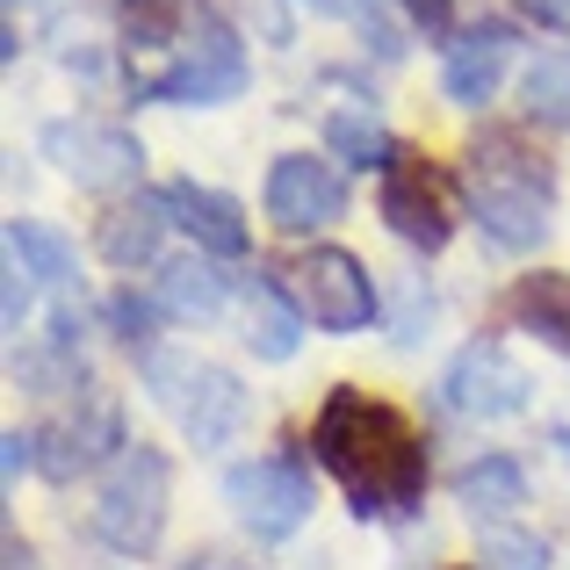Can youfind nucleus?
Here are the masks:
<instances>
[{
	"label": "nucleus",
	"instance_id": "obj_1",
	"mask_svg": "<svg viewBox=\"0 0 570 570\" xmlns=\"http://www.w3.org/2000/svg\"><path fill=\"white\" fill-rule=\"evenodd\" d=\"M311 448H318V462L347 484V499H354L362 520L412 513V505L426 499V448L404 426V412H390L383 397L333 390L318 426H311Z\"/></svg>",
	"mask_w": 570,
	"mask_h": 570
},
{
	"label": "nucleus",
	"instance_id": "obj_2",
	"mask_svg": "<svg viewBox=\"0 0 570 570\" xmlns=\"http://www.w3.org/2000/svg\"><path fill=\"white\" fill-rule=\"evenodd\" d=\"M462 181H470V217L484 224V238H499L505 253H528V246L549 238L557 181H549V167H534V153H520L513 138H476Z\"/></svg>",
	"mask_w": 570,
	"mask_h": 570
},
{
	"label": "nucleus",
	"instance_id": "obj_3",
	"mask_svg": "<svg viewBox=\"0 0 570 570\" xmlns=\"http://www.w3.org/2000/svg\"><path fill=\"white\" fill-rule=\"evenodd\" d=\"M145 390L181 419V433H188L195 448H232L238 426H246V390H238V376H232V368H217V362L145 347Z\"/></svg>",
	"mask_w": 570,
	"mask_h": 570
},
{
	"label": "nucleus",
	"instance_id": "obj_4",
	"mask_svg": "<svg viewBox=\"0 0 570 570\" xmlns=\"http://www.w3.org/2000/svg\"><path fill=\"white\" fill-rule=\"evenodd\" d=\"M167 491H174V470L159 448H116L109 476H101V499H95V534L124 557H153L159 549V528H167Z\"/></svg>",
	"mask_w": 570,
	"mask_h": 570
},
{
	"label": "nucleus",
	"instance_id": "obj_5",
	"mask_svg": "<svg viewBox=\"0 0 570 570\" xmlns=\"http://www.w3.org/2000/svg\"><path fill=\"white\" fill-rule=\"evenodd\" d=\"M253 58L238 43V29H224L217 14H195V43L174 58L159 80H145V101H174V109H217V101L246 95Z\"/></svg>",
	"mask_w": 570,
	"mask_h": 570
},
{
	"label": "nucleus",
	"instance_id": "obj_6",
	"mask_svg": "<svg viewBox=\"0 0 570 570\" xmlns=\"http://www.w3.org/2000/svg\"><path fill=\"white\" fill-rule=\"evenodd\" d=\"M224 499H232V513L246 520L261 542H289L296 528L311 520V470L289 455H261V462H232L224 470Z\"/></svg>",
	"mask_w": 570,
	"mask_h": 570
},
{
	"label": "nucleus",
	"instance_id": "obj_7",
	"mask_svg": "<svg viewBox=\"0 0 570 570\" xmlns=\"http://www.w3.org/2000/svg\"><path fill=\"white\" fill-rule=\"evenodd\" d=\"M43 159L66 174L72 188L116 195L145 174V145L124 124H95V116H72V124H43Z\"/></svg>",
	"mask_w": 570,
	"mask_h": 570
},
{
	"label": "nucleus",
	"instance_id": "obj_8",
	"mask_svg": "<svg viewBox=\"0 0 570 570\" xmlns=\"http://www.w3.org/2000/svg\"><path fill=\"white\" fill-rule=\"evenodd\" d=\"M296 296H304V318L318 325V333H362V325L376 318V282L340 246H318L296 267Z\"/></svg>",
	"mask_w": 570,
	"mask_h": 570
},
{
	"label": "nucleus",
	"instance_id": "obj_9",
	"mask_svg": "<svg viewBox=\"0 0 570 570\" xmlns=\"http://www.w3.org/2000/svg\"><path fill=\"white\" fill-rule=\"evenodd\" d=\"M267 217L282 232H318V224L347 217V181H340L333 159H311V153H282L267 167V188H261Z\"/></svg>",
	"mask_w": 570,
	"mask_h": 570
},
{
	"label": "nucleus",
	"instance_id": "obj_10",
	"mask_svg": "<svg viewBox=\"0 0 570 570\" xmlns=\"http://www.w3.org/2000/svg\"><path fill=\"white\" fill-rule=\"evenodd\" d=\"M441 390H448V404H455L462 419H513V412H528V368H520L499 340H470V347L448 362Z\"/></svg>",
	"mask_w": 570,
	"mask_h": 570
},
{
	"label": "nucleus",
	"instance_id": "obj_11",
	"mask_svg": "<svg viewBox=\"0 0 570 570\" xmlns=\"http://www.w3.org/2000/svg\"><path fill=\"white\" fill-rule=\"evenodd\" d=\"M376 209H383L390 232H397L404 246H419V253H441L448 232H455V217H448V203H441V188H433V174L419 167L412 153H397V167L376 181Z\"/></svg>",
	"mask_w": 570,
	"mask_h": 570
},
{
	"label": "nucleus",
	"instance_id": "obj_12",
	"mask_svg": "<svg viewBox=\"0 0 570 570\" xmlns=\"http://www.w3.org/2000/svg\"><path fill=\"white\" fill-rule=\"evenodd\" d=\"M37 441L51 448V455H43V476H80V470H95L109 448H130L124 441V412H116L109 397H95V390H87L80 412H66L58 426H37Z\"/></svg>",
	"mask_w": 570,
	"mask_h": 570
},
{
	"label": "nucleus",
	"instance_id": "obj_13",
	"mask_svg": "<svg viewBox=\"0 0 570 570\" xmlns=\"http://www.w3.org/2000/svg\"><path fill=\"white\" fill-rule=\"evenodd\" d=\"M505 58H513V29L491 22V29H470L462 43H448V66H441V95L455 109H484L505 80Z\"/></svg>",
	"mask_w": 570,
	"mask_h": 570
},
{
	"label": "nucleus",
	"instance_id": "obj_14",
	"mask_svg": "<svg viewBox=\"0 0 570 570\" xmlns=\"http://www.w3.org/2000/svg\"><path fill=\"white\" fill-rule=\"evenodd\" d=\"M167 209H174V224L195 238L203 253H217V261H238V253L253 246V232H246V209L232 203V195H217V188H195V181H174L167 188Z\"/></svg>",
	"mask_w": 570,
	"mask_h": 570
},
{
	"label": "nucleus",
	"instance_id": "obj_15",
	"mask_svg": "<svg viewBox=\"0 0 570 570\" xmlns=\"http://www.w3.org/2000/svg\"><path fill=\"white\" fill-rule=\"evenodd\" d=\"M167 224H174L167 188L138 195V203H124V209H109V217H101V261H109V267H153Z\"/></svg>",
	"mask_w": 570,
	"mask_h": 570
},
{
	"label": "nucleus",
	"instance_id": "obj_16",
	"mask_svg": "<svg viewBox=\"0 0 570 570\" xmlns=\"http://www.w3.org/2000/svg\"><path fill=\"white\" fill-rule=\"evenodd\" d=\"M513 318L570 362V275H549V267L542 275H520L513 282Z\"/></svg>",
	"mask_w": 570,
	"mask_h": 570
},
{
	"label": "nucleus",
	"instance_id": "obj_17",
	"mask_svg": "<svg viewBox=\"0 0 570 570\" xmlns=\"http://www.w3.org/2000/svg\"><path fill=\"white\" fill-rule=\"evenodd\" d=\"M246 340H253L261 362H289L296 340H304V311H296L267 275H253V289H246Z\"/></svg>",
	"mask_w": 570,
	"mask_h": 570
},
{
	"label": "nucleus",
	"instance_id": "obj_18",
	"mask_svg": "<svg viewBox=\"0 0 570 570\" xmlns=\"http://www.w3.org/2000/svg\"><path fill=\"white\" fill-rule=\"evenodd\" d=\"M159 311L167 318H181V325H203V318H217L224 311V275L209 261H159Z\"/></svg>",
	"mask_w": 570,
	"mask_h": 570
},
{
	"label": "nucleus",
	"instance_id": "obj_19",
	"mask_svg": "<svg viewBox=\"0 0 570 570\" xmlns=\"http://www.w3.org/2000/svg\"><path fill=\"white\" fill-rule=\"evenodd\" d=\"M455 505H470V513H513V505H528V470H520L513 455H476L455 470Z\"/></svg>",
	"mask_w": 570,
	"mask_h": 570
},
{
	"label": "nucleus",
	"instance_id": "obj_20",
	"mask_svg": "<svg viewBox=\"0 0 570 570\" xmlns=\"http://www.w3.org/2000/svg\"><path fill=\"white\" fill-rule=\"evenodd\" d=\"M325 145H333V159H347V167H362V174L397 167V138H390L383 116H368V109H333L325 116Z\"/></svg>",
	"mask_w": 570,
	"mask_h": 570
},
{
	"label": "nucleus",
	"instance_id": "obj_21",
	"mask_svg": "<svg viewBox=\"0 0 570 570\" xmlns=\"http://www.w3.org/2000/svg\"><path fill=\"white\" fill-rule=\"evenodd\" d=\"M8 253L29 267L37 282H51V289H66L72 282V246L58 232H43V224H29V217H14L8 224Z\"/></svg>",
	"mask_w": 570,
	"mask_h": 570
},
{
	"label": "nucleus",
	"instance_id": "obj_22",
	"mask_svg": "<svg viewBox=\"0 0 570 570\" xmlns=\"http://www.w3.org/2000/svg\"><path fill=\"white\" fill-rule=\"evenodd\" d=\"M116 14H124V37L138 51H167L188 22V0H116Z\"/></svg>",
	"mask_w": 570,
	"mask_h": 570
},
{
	"label": "nucleus",
	"instance_id": "obj_23",
	"mask_svg": "<svg viewBox=\"0 0 570 570\" xmlns=\"http://www.w3.org/2000/svg\"><path fill=\"white\" fill-rule=\"evenodd\" d=\"M520 101L534 124H570V58H534L520 80Z\"/></svg>",
	"mask_w": 570,
	"mask_h": 570
},
{
	"label": "nucleus",
	"instance_id": "obj_24",
	"mask_svg": "<svg viewBox=\"0 0 570 570\" xmlns=\"http://www.w3.org/2000/svg\"><path fill=\"white\" fill-rule=\"evenodd\" d=\"M476 570H549V542L542 534H484Z\"/></svg>",
	"mask_w": 570,
	"mask_h": 570
},
{
	"label": "nucleus",
	"instance_id": "obj_25",
	"mask_svg": "<svg viewBox=\"0 0 570 570\" xmlns=\"http://www.w3.org/2000/svg\"><path fill=\"white\" fill-rule=\"evenodd\" d=\"M29 304H37V275H29V267L8 253V289H0V325H8V333H22Z\"/></svg>",
	"mask_w": 570,
	"mask_h": 570
},
{
	"label": "nucleus",
	"instance_id": "obj_26",
	"mask_svg": "<svg viewBox=\"0 0 570 570\" xmlns=\"http://www.w3.org/2000/svg\"><path fill=\"white\" fill-rule=\"evenodd\" d=\"M109 318H116V333H124L130 340V347H145V340H153V304H138V296H116V304H109Z\"/></svg>",
	"mask_w": 570,
	"mask_h": 570
},
{
	"label": "nucleus",
	"instance_id": "obj_27",
	"mask_svg": "<svg viewBox=\"0 0 570 570\" xmlns=\"http://www.w3.org/2000/svg\"><path fill=\"white\" fill-rule=\"evenodd\" d=\"M404 14H412V29H426V43L455 29V0H404Z\"/></svg>",
	"mask_w": 570,
	"mask_h": 570
},
{
	"label": "nucleus",
	"instance_id": "obj_28",
	"mask_svg": "<svg viewBox=\"0 0 570 570\" xmlns=\"http://www.w3.org/2000/svg\"><path fill=\"white\" fill-rule=\"evenodd\" d=\"M520 8H528L542 29H557V37H570V0H520Z\"/></svg>",
	"mask_w": 570,
	"mask_h": 570
},
{
	"label": "nucleus",
	"instance_id": "obj_29",
	"mask_svg": "<svg viewBox=\"0 0 570 570\" xmlns=\"http://www.w3.org/2000/svg\"><path fill=\"white\" fill-rule=\"evenodd\" d=\"M253 14H261V29H267V43H289V14L282 8H267V0H246Z\"/></svg>",
	"mask_w": 570,
	"mask_h": 570
},
{
	"label": "nucleus",
	"instance_id": "obj_30",
	"mask_svg": "<svg viewBox=\"0 0 570 570\" xmlns=\"http://www.w3.org/2000/svg\"><path fill=\"white\" fill-rule=\"evenodd\" d=\"M296 8H311V14H368V0H296Z\"/></svg>",
	"mask_w": 570,
	"mask_h": 570
},
{
	"label": "nucleus",
	"instance_id": "obj_31",
	"mask_svg": "<svg viewBox=\"0 0 570 570\" xmlns=\"http://www.w3.org/2000/svg\"><path fill=\"white\" fill-rule=\"evenodd\" d=\"M8 570H29V557H22V549H8Z\"/></svg>",
	"mask_w": 570,
	"mask_h": 570
}]
</instances>
